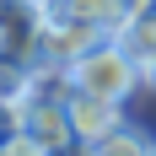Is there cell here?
Returning <instances> with one entry per match:
<instances>
[{
  "label": "cell",
  "mask_w": 156,
  "mask_h": 156,
  "mask_svg": "<svg viewBox=\"0 0 156 156\" xmlns=\"http://www.w3.org/2000/svg\"><path fill=\"white\" fill-rule=\"evenodd\" d=\"M70 81H76L81 92H97V97H108V102H124L145 76H140V65L129 59L113 38H102L97 48H86V54L70 65Z\"/></svg>",
  "instance_id": "1"
},
{
  "label": "cell",
  "mask_w": 156,
  "mask_h": 156,
  "mask_svg": "<svg viewBox=\"0 0 156 156\" xmlns=\"http://www.w3.org/2000/svg\"><path fill=\"white\" fill-rule=\"evenodd\" d=\"M22 129H27L48 156L81 145L76 129H70V108H65V97H54V92H32V86L22 92Z\"/></svg>",
  "instance_id": "2"
},
{
  "label": "cell",
  "mask_w": 156,
  "mask_h": 156,
  "mask_svg": "<svg viewBox=\"0 0 156 156\" xmlns=\"http://www.w3.org/2000/svg\"><path fill=\"white\" fill-rule=\"evenodd\" d=\"M65 108H70V129H76V140H81V145L102 140V135H113V129L124 124V102H108V97L81 92V86L65 97Z\"/></svg>",
  "instance_id": "3"
},
{
  "label": "cell",
  "mask_w": 156,
  "mask_h": 156,
  "mask_svg": "<svg viewBox=\"0 0 156 156\" xmlns=\"http://www.w3.org/2000/svg\"><path fill=\"white\" fill-rule=\"evenodd\" d=\"M145 5H156V0H48V11H65V16H86V22H102L108 32H119L129 16H140Z\"/></svg>",
  "instance_id": "4"
},
{
  "label": "cell",
  "mask_w": 156,
  "mask_h": 156,
  "mask_svg": "<svg viewBox=\"0 0 156 156\" xmlns=\"http://www.w3.org/2000/svg\"><path fill=\"white\" fill-rule=\"evenodd\" d=\"M113 43H119V48L129 54V59H135V65L145 70V65L156 59V5H145L140 16H129L124 27L113 32Z\"/></svg>",
  "instance_id": "5"
},
{
  "label": "cell",
  "mask_w": 156,
  "mask_h": 156,
  "mask_svg": "<svg viewBox=\"0 0 156 156\" xmlns=\"http://www.w3.org/2000/svg\"><path fill=\"white\" fill-rule=\"evenodd\" d=\"M156 145L145 140L140 129H129V124H119L113 135H102V140H92L86 145V156H151Z\"/></svg>",
  "instance_id": "6"
},
{
  "label": "cell",
  "mask_w": 156,
  "mask_h": 156,
  "mask_svg": "<svg viewBox=\"0 0 156 156\" xmlns=\"http://www.w3.org/2000/svg\"><path fill=\"white\" fill-rule=\"evenodd\" d=\"M140 76H145V86H151V92H156V59H151V65H145Z\"/></svg>",
  "instance_id": "7"
},
{
  "label": "cell",
  "mask_w": 156,
  "mask_h": 156,
  "mask_svg": "<svg viewBox=\"0 0 156 156\" xmlns=\"http://www.w3.org/2000/svg\"><path fill=\"white\" fill-rule=\"evenodd\" d=\"M22 5H38V11H48V0H22Z\"/></svg>",
  "instance_id": "8"
},
{
  "label": "cell",
  "mask_w": 156,
  "mask_h": 156,
  "mask_svg": "<svg viewBox=\"0 0 156 156\" xmlns=\"http://www.w3.org/2000/svg\"><path fill=\"white\" fill-rule=\"evenodd\" d=\"M151 156H156V151H151Z\"/></svg>",
  "instance_id": "9"
}]
</instances>
